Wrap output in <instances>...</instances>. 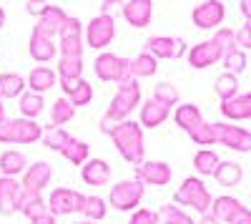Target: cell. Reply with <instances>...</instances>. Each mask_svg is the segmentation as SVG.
<instances>
[{
  "label": "cell",
  "mask_w": 251,
  "mask_h": 224,
  "mask_svg": "<svg viewBox=\"0 0 251 224\" xmlns=\"http://www.w3.org/2000/svg\"><path fill=\"white\" fill-rule=\"evenodd\" d=\"M55 219H58V217H53L50 212H43V214L33 217V219H30V224H55Z\"/></svg>",
  "instance_id": "49"
},
{
  "label": "cell",
  "mask_w": 251,
  "mask_h": 224,
  "mask_svg": "<svg viewBox=\"0 0 251 224\" xmlns=\"http://www.w3.org/2000/svg\"><path fill=\"white\" fill-rule=\"evenodd\" d=\"M141 106V86H138V78L128 81V84H123L118 86L113 101H111V106L106 109V113H103L100 118V134H111V129L116 124H121V121H126L131 116V111Z\"/></svg>",
  "instance_id": "2"
},
{
  "label": "cell",
  "mask_w": 251,
  "mask_h": 224,
  "mask_svg": "<svg viewBox=\"0 0 251 224\" xmlns=\"http://www.w3.org/2000/svg\"><path fill=\"white\" fill-rule=\"evenodd\" d=\"M214 88H216V96H219L221 101H231V98H236V96H239V76L228 73V71L221 73V76L216 78Z\"/></svg>",
  "instance_id": "37"
},
{
  "label": "cell",
  "mask_w": 251,
  "mask_h": 224,
  "mask_svg": "<svg viewBox=\"0 0 251 224\" xmlns=\"http://www.w3.org/2000/svg\"><path fill=\"white\" fill-rule=\"evenodd\" d=\"M158 71V58H153L151 53H141L136 58H131V73L133 78H151Z\"/></svg>",
  "instance_id": "33"
},
{
  "label": "cell",
  "mask_w": 251,
  "mask_h": 224,
  "mask_svg": "<svg viewBox=\"0 0 251 224\" xmlns=\"http://www.w3.org/2000/svg\"><path fill=\"white\" fill-rule=\"evenodd\" d=\"M174 204L191 207L199 214H208L211 212V204H214V196H211V192H208V187L203 184V179L186 176L181 181V187L176 189V194H174Z\"/></svg>",
  "instance_id": "3"
},
{
  "label": "cell",
  "mask_w": 251,
  "mask_h": 224,
  "mask_svg": "<svg viewBox=\"0 0 251 224\" xmlns=\"http://www.w3.org/2000/svg\"><path fill=\"white\" fill-rule=\"evenodd\" d=\"M43 109H46V101L40 93L28 91V93L20 96V113H23V118H38L43 113Z\"/></svg>",
  "instance_id": "38"
},
{
  "label": "cell",
  "mask_w": 251,
  "mask_h": 224,
  "mask_svg": "<svg viewBox=\"0 0 251 224\" xmlns=\"http://www.w3.org/2000/svg\"><path fill=\"white\" fill-rule=\"evenodd\" d=\"M158 217H161L163 224H196L191 217H188L181 207H176V204H166V207L158 212Z\"/></svg>",
  "instance_id": "42"
},
{
  "label": "cell",
  "mask_w": 251,
  "mask_h": 224,
  "mask_svg": "<svg viewBox=\"0 0 251 224\" xmlns=\"http://www.w3.org/2000/svg\"><path fill=\"white\" fill-rule=\"evenodd\" d=\"M28 81L18 73H0V98H20L25 93Z\"/></svg>",
  "instance_id": "30"
},
{
  "label": "cell",
  "mask_w": 251,
  "mask_h": 224,
  "mask_svg": "<svg viewBox=\"0 0 251 224\" xmlns=\"http://www.w3.org/2000/svg\"><path fill=\"white\" fill-rule=\"evenodd\" d=\"M55 86V71L53 68H48V66H35L33 71H30V76H28V88L33 91V93H40L43 96L48 88H53Z\"/></svg>",
  "instance_id": "27"
},
{
  "label": "cell",
  "mask_w": 251,
  "mask_h": 224,
  "mask_svg": "<svg viewBox=\"0 0 251 224\" xmlns=\"http://www.w3.org/2000/svg\"><path fill=\"white\" fill-rule=\"evenodd\" d=\"M43 126L35 118H13V144L15 146H25V144H35L43 139Z\"/></svg>",
  "instance_id": "18"
},
{
  "label": "cell",
  "mask_w": 251,
  "mask_h": 224,
  "mask_svg": "<svg viewBox=\"0 0 251 224\" xmlns=\"http://www.w3.org/2000/svg\"><path fill=\"white\" fill-rule=\"evenodd\" d=\"M68 15H66V10L63 8H58V5H50L48 8V13L43 15L35 23V33H43V35H48V38H53V35H58V30H60V26H63V20H66Z\"/></svg>",
  "instance_id": "25"
},
{
  "label": "cell",
  "mask_w": 251,
  "mask_h": 224,
  "mask_svg": "<svg viewBox=\"0 0 251 224\" xmlns=\"http://www.w3.org/2000/svg\"><path fill=\"white\" fill-rule=\"evenodd\" d=\"M71 139H73V136H71L66 129H60V126H48V129L43 131V139H40V141L46 144V149L60 154L63 149L68 146V141H71Z\"/></svg>",
  "instance_id": "35"
},
{
  "label": "cell",
  "mask_w": 251,
  "mask_h": 224,
  "mask_svg": "<svg viewBox=\"0 0 251 224\" xmlns=\"http://www.w3.org/2000/svg\"><path fill=\"white\" fill-rule=\"evenodd\" d=\"M153 15V0H126L123 3V18L133 28H146Z\"/></svg>",
  "instance_id": "15"
},
{
  "label": "cell",
  "mask_w": 251,
  "mask_h": 224,
  "mask_svg": "<svg viewBox=\"0 0 251 224\" xmlns=\"http://www.w3.org/2000/svg\"><path fill=\"white\" fill-rule=\"evenodd\" d=\"M239 8H241V15H244L246 20H251V0H241Z\"/></svg>",
  "instance_id": "50"
},
{
  "label": "cell",
  "mask_w": 251,
  "mask_h": 224,
  "mask_svg": "<svg viewBox=\"0 0 251 224\" xmlns=\"http://www.w3.org/2000/svg\"><path fill=\"white\" fill-rule=\"evenodd\" d=\"M219 164H221V159H219V154L211 151V149H201V151H196V156H194V169H196L199 176H214V171H216Z\"/></svg>",
  "instance_id": "31"
},
{
  "label": "cell",
  "mask_w": 251,
  "mask_h": 224,
  "mask_svg": "<svg viewBox=\"0 0 251 224\" xmlns=\"http://www.w3.org/2000/svg\"><path fill=\"white\" fill-rule=\"evenodd\" d=\"M73 116H75V106L71 104V98H68V96L55 98V104H53V109H50V121H53V126L68 124V121H73Z\"/></svg>",
  "instance_id": "36"
},
{
  "label": "cell",
  "mask_w": 251,
  "mask_h": 224,
  "mask_svg": "<svg viewBox=\"0 0 251 224\" xmlns=\"http://www.w3.org/2000/svg\"><path fill=\"white\" fill-rule=\"evenodd\" d=\"M111 141H113V146L116 151L128 161V164L138 167L146 161V141H143V126L138 124V121H131V118H126L121 121V124H116L111 129Z\"/></svg>",
  "instance_id": "1"
},
{
  "label": "cell",
  "mask_w": 251,
  "mask_h": 224,
  "mask_svg": "<svg viewBox=\"0 0 251 224\" xmlns=\"http://www.w3.org/2000/svg\"><path fill=\"white\" fill-rule=\"evenodd\" d=\"M75 224H98V222H88V219H83V222H75Z\"/></svg>",
  "instance_id": "56"
},
{
  "label": "cell",
  "mask_w": 251,
  "mask_h": 224,
  "mask_svg": "<svg viewBox=\"0 0 251 224\" xmlns=\"http://www.w3.org/2000/svg\"><path fill=\"white\" fill-rule=\"evenodd\" d=\"M249 199H251V194H249Z\"/></svg>",
  "instance_id": "57"
},
{
  "label": "cell",
  "mask_w": 251,
  "mask_h": 224,
  "mask_svg": "<svg viewBox=\"0 0 251 224\" xmlns=\"http://www.w3.org/2000/svg\"><path fill=\"white\" fill-rule=\"evenodd\" d=\"M249 212H251V209H246L236 196H228V194L216 196L214 204H211V214H214L221 224H236V222H239L244 214H249Z\"/></svg>",
  "instance_id": "14"
},
{
  "label": "cell",
  "mask_w": 251,
  "mask_h": 224,
  "mask_svg": "<svg viewBox=\"0 0 251 224\" xmlns=\"http://www.w3.org/2000/svg\"><path fill=\"white\" fill-rule=\"evenodd\" d=\"M48 212L53 217H68V214H78L86 207V194L68 189V187H55L48 194Z\"/></svg>",
  "instance_id": "7"
},
{
  "label": "cell",
  "mask_w": 251,
  "mask_h": 224,
  "mask_svg": "<svg viewBox=\"0 0 251 224\" xmlns=\"http://www.w3.org/2000/svg\"><path fill=\"white\" fill-rule=\"evenodd\" d=\"M153 98L158 101V104H163V106H178V88L176 86H171V84H156L153 86Z\"/></svg>",
  "instance_id": "41"
},
{
  "label": "cell",
  "mask_w": 251,
  "mask_h": 224,
  "mask_svg": "<svg viewBox=\"0 0 251 224\" xmlns=\"http://www.w3.org/2000/svg\"><path fill=\"white\" fill-rule=\"evenodd\" d=\"M214 179L221 187H239L244 179V169L236 164V161H221L214 171Z\"/></svg>",
  "instance_id": "29"
},
{
  "label": "cell",
  "mask_w": 251,
  "mask_h": 224,
  "mask_svg": "<svg viewBox=\"0 0 251 224\" xmlns=\"http://www.w3.org/2000/svg\"><path fill=\"white\" fill-rule=\"evenodd\" d=\"M60 154H63V159H66V161H71V164L83 167L91 159V146L86 144V141H80V139H71L68 146L63 149Z\"/></svg>",
  "instance_id": "32"
},
{
  "label": "cell",
  "mask_w": 251,
  "mask_h": 224,
  "mask_svg": "<svg viewBox=\"0 0 251 224\" xmlns=\"http://www.w3.org/2000/svg\"><path fill=\"white\" fill-rule=\"evenodd\" d=\"M3 26H5V10H3V5H0V30H3Z\"/></svg>",
  "instance_id": "54"
},
{
  "label": "cell",
  "mask_w": 251,
  "mask_h": 224,
  "mask_svg": "<svg viewBox=\"0 0 251 224\" xmlns=\"http://www.w3.org/2000/svg\"><path fill=\"white\" fill-rule=\"evenodd\" d=\"M63 93H66L71 98V104L78 109V106H88L91 101H93V86L88 84L86 78H80V81H58Z\"/></svg>",
  "instance_id": "21"
},
{
  "label": "cell",
  "mask_w": 251,
  "mask_h": 224,
  "mask_svg": "<svg viewBox=\"0 0 251 224\" xmlns=\"http://www.w3.org/2000/svg\"><path fill=\"white\" fill-rule=\"evenodd\" d=\"M146 194V184L138 179H123L116 187H111L108 194V204L116 212H136V207L141 204V199Z\"/></svg>",
  "instance_id": "5"
},
{
  "label": "cell",
  "mask_w": 251,
  "mask_h": 224,
  "mask_svg": "<svg viewBox=\"0 0 251 224\" xmlns=\"http://www.w3.org/2000/svg\"><path fill=\"white\" fill-rule=\"evenodd\" d=\"M5 116V106H3V98H0V118Z\"/></svg>",
  "instance_id": "55"
},
{
  "label": "cell",
  "mask_w": 251,
  "mask_h": 224,
  "mask_svg": "<svg viewBox=\"0 0 251 224\" xmlns=\"http://www.w3.org/2000/svg\"><path fill=\"white\" fill-rule=\"evenodd\" d=\"M169 116H171V109L169 106L158 104L156 98H149V101H143V104H141L138 124L143 129H158V126H163L166 121H169Z\"/></svg>",
  "instance_id": "17"
},
{
  "label": "cell",
  "mask_w": 251,
  "mask_h": 224,
  "mask_svg": "<svg viewBox=\"0 0 251 224\" xmlns=\"http://www.w3.org/2000/svg\"><path fill=\"white\" fill-rule=\"evenodd\" d=\"M116 3H126V0H103V13H108V8Z\"/></svg>",
  "instance_id": "52"
},
{
  "label": "cell",
  "mask_w": 251,
  "mask_h": 224,
  "mask_svg": "<svg viewBox=\"0 0 251 224\" xmlns=\"http://www.w3.org/2000/svg\"><path fill=\"white\" fill-rule=\"evenodd\" d=\"M196 224H221V222H219V219H216L211 212H208V214H201V219H199Z\"/></svg>",
  "instance_id": "51"
},
{
  "label": "cell",
  "mask_w": 251,
  "mask_h": 224,
  "mask_svg": "<svg viewBox=\"0 0 251 224\" xmlns=\"http://www.w3.org/2000/svg\"><path fill=\"white\" fill-rule=\"evenodd\" d=\"M236 224H251V212H249V214H244V217H241Z\"/></svg>",
  "instance_id": "53"
},
{
  "label": "cell",
  "mask_w": 251,
  "mask_h": 224,
  "mask_svg": "<svg viewBox=\"0 0 251 224\" xmlns=\"http://www.w3.org/2000/svg\"><path fill=\"white\" fill-rule=\"evenodd\" d=\"M83 78V58H58V81H80Z\"/></svg>",
  "instance_id": "34"
},
{
  "label": "cell",
  "mask_w": 251,
  "mask_h": 224,
  "mask_svg": "<svg viewBox=\"0 0 251 224\" xmlns=\"http://www.w3.org/2000/svg\"><path fill=\"white\" fill-rule=\"evenodd\" d=\"M221 58H224V51L214 38L201 40V43L188 48V66L191 68H208V66L219 63Z\"/></svg>",
  "instance_id": "13"
},
{
  "label": "cell",
  "mask_w": 251,
  "mask_h": 224,
  "mask_svg": "<svg viewBox=\"0 0 251 224\" xmlns=\"http://www.w3.org/2000/svg\"><path fill=\"white\" fill-rule=\"evenodd\" d=\"M236 46L244 51V48H251V20H246V23L236 30Z\"/></svg>",
  "instance_id": "46"
},
{
  "label": "cell",
  "mask_w": 251,
  "mask_h": 224,
  "mask_svg": "<svg viewBox=\"0 0 251 224\" xmlns=\"http://www.w3.org/2000/svg\"><path fill=\"white\" fill-rule=\"evenodd\" d=\"M216 129V144L239 151V154H249L251 151V131L234 126V124H214Z\"/></svg>",
  "instance_id": "9"
},
{
  "label": "cell",
  "mask_w": 251,
  "mask_h": 224,
  "mask_svg": "<svg viewBox=\"0 0 251 224\" xmlns=\"http://www.w3.org/2000/svg\"><path fill=\"white\" fill-rule=\"evenodd\" d=\"M83 33H86V26L78 18L68 15L58 30V53L68 58H83V48H86Z\"/></svg>",
  "instance_id": "6"
},
{
  "label": "cell",
  "mask_w": 251,
  "mask_h": 224,
  "mask_svg": "<svg viewBox=\"0 0 251 224\" xmlns=\"http://www.w3.org/2000/svg\"><path fill=\"white\" fill-rule=\"evenodd\" d=\"M83 35H86V46L88 48H93V51L108 48L113 43V38H116V20H113V15L100 13V15L91 18Z\"/></svg>",
  "instance_id": "8"
},
{
  "label": "cell",
  "mask_w": 251,
  "mask_h": 224,
  "mask_svg": "<svg viewBox=\"0 0 251 224\" xmlns=\"http://www.w3.org/2000/svg\"><path fill=\"white\" fill-rule=\"evenodd\" d=\"M28 51H30V56H33V60H38V63H48V60H53L55 58V51H58V46L53 43V38H48V35H43V33H30V46H28Z\"/></svg>",
  "instance_id": "24"
},
{
  "label": "cell",
  "mask_w": 251,
  "mask_h": 224,
  "mask_svg": "<svg viewBox=\"0 0 251 224\" xmlns=\"http://www.w3.org/2000/svg\"><path fill=\"white\" fill-rule=\"evenodd\" d=\"M214 40L221 46L224 56H226L228 51L239 48V46H236V30H231V28H219V30H216V35H214Z\"/></svg>",
  "instance_id": "44"
},
{
  "label": "cell",
  "mask_w": 251,
  "mask_h": 224,
  "mask_svg": "<svg viewBox=\"0 0 251 224\" xmlns=\"http://www.w3.org/2000/svg\"><path fill=\"white\" fill-rule=\"evenodd\" d=\"M80 214L86 217L88 222H103L106 214H108V201L96 196V194H91V196H86V207H83Z\"/></svg>",
  "instance_id": "39"
},
{
  "label": "cell",
  "mask_w": 251,
  "mask_h": 224,
  "mask_svg": "<svg viewBox=\"0 0 251 224\" xmlns=\"http://www.w3.org/2000/svg\"><path fill=\"white\" fill-rule=\"evenodd\" d=\"M188 136H191V141L196 146H211V144H216V129H214V124H206V121H201L196 129L188 131Z\"/></svg>",
  "instance_id": "40"
},
{
  "label": "cell",
  "mask_w": 251,
  "mask_h": 224,
  "mask_svg": "<svg viewBox=\"0 0 251 224\" xmlns=\"http://www.w3.org/2000/svg\"><path fill=\"white\" fill-rule=\"evenodd\" d=\"M50 176H53V169H50V164L48 161H35V164H30L28 169H25V174H23V189L25 192H43L48 184H50Z\"/></svg>",
  "instance_id": "16"
},
{
  "label": "cell",
  "mask_w": 251,
  "mask_h": 224,
  "mask_svg": "<svg viewBox=\"0 0 251 224\" xmlns=\"http://www.w3.org/2000/svg\"><path fill=\"white\" fill-rule=\"evenodd\" d=\"M23 194V184L18 179L0 176V214L8 217L18 212V199Z\"/></svg>",
  "instance_id": "19"
},
{
  "label": "cell",
  "mask_w": 251,
  "mask_h": 224,
  "mask_svg": "<svg viewBox=\"0 0 251 224\" xmlns=\"http://www.w3.org/2000/svg\"><path fill=\"white\" fill-rule=\"evenodd\" d=\"M0 144H13V118H0Z\"/></svg>",
  "instance_id": "48"
},
{
  "label": "cell",
  "mask_w": 251,
  "mask_h": 224,
  "mask_svg": "<svg viewBox=\"0 0 251 224\" xmlns=\"http://www.w3.org/2000/svg\"><path fill=\"white\" fill-rule=\"evenodd\" d=\"M18 212L23 217H28V219H33L38 214L48 212V201L40 196L38 192H25L23 189V194H20V199H18Z\"/></svg>",
  "instance_id": "26"
},
{
  "label": "cell",
  "mask_w": 251,
  "mask_h": 224,
  "mask_svg": "<svg viewBox=\"0 0 251 224\" xmlns=\"http://www.w3.org/2000/svg\"><path fill=\"white\" fill-rule=\"evenodd\" d=\"M48 8H50V5L46 3V0H28V3H25V10H28L33 18H38V20L48 13Z\"/></svg>",
  "instance_id": "47"
},
{
  "label": "cell",
  "mask_w": 251,
  "mask_h": 224,
  "mask_svg": "<svg viewBox=\"0 0 251 224\" xmlns=\"http://www.w3.org/2000/svg\"><path fill=\"white\" fill-rule=\"evenodd\" d=\"M93 71L100 81H108V84H128L133 81V73H131V58H121L116 53H100L96 60H93Z\"/></svg>",
  "instance_id": "4"
},
{
  "label": "cell",
  "mask_w": 251,
  "mask_h": 224,
  "mask_svg": "<svg viewBox=\"0 0 251 224\" xmlns=\"http://www.w3.org/2000/svg\"><path fill=\"white\" fill-rule=\"evenodd\" d=\"M146 53H151L158 60H178L186 53V40L171 35H153L146 40Z\"/></svg>",
  "instance_id": "10"
},
{
  "label": "cell",
  "mask_w": 251,
  "mask_h": 224,
  "mask_svg": "<svg viewBox=\"0 0 251 224\" xmlns=\"http://www.w3.org/2000/svg\"><path fill=\"white\" fill-rule=\"evenodd\" d=\"M133 171H136L133 179L143 181L146 187H166L174 179V171L166 161H143V164L133 167Z\"/></svg>",
  "instance_id": "12"
},
{
  "label": "cell",
  "mask_w": 251,
  "mask_h": 224,
  "mask_svg": "<svg viewBox=\"0 0 251 224\" xmlns=\"http://www.w3.org/2000/svg\"><path fill=\"white\" fill-rule=\"evenodd\" d=\"M224 68L228 71V73H234V76H239L244 68H246V53L241 51V48H234V51H228L224 58Z\"/></svg>",
  "instance_id": "43"
},
{
  "label": "cell",
  "mask_w": 251,
  "mask_h": 224,
  "mask_svg": "<svg viewBox=\"0 0 251 224\" xmlns=\"http://www.w3.org/2000/svg\"><path fill=\"white\" fill-rule=\"evenodd\" d=\"M226 18V5L221 0H203L201 5L194 8L191 13V20L194 26L201 28V30H211V28H219Z\"/></svg>",
  "instance_id": "11"
},
{
  "label": "cell",
  "mask_w": 251,
  "mask_h": 224,
  "mask_svg": "<svg viewBox=\"0 0 251 224\" xmlns=\"http://www.w3.org/2000/svg\"><path fill=\"white\" fill-rule=\"evenodd\" d=\"M174 121H176L178 129H183V131L188 134L191 129H196V126L201 124L203 116H201V109H199L196 104H181V106H176Z\"/></svg>",
  "instance_id": "28"
},
{
  "label": "cell",
  "mask_w": 251,
  "mask_h": 224,
  "mask_svg": "<svg viewBox=\"0 0 251 224\" xmlns=\"http://www.w3.org/2000/svg\"><path fill=\"white\" fill-rule=\"evenodd\" d=\"M158 222H161V217L153 209H136L128 219V224H158Z\"/></svg>",
  "instance_id": "45"
},
{
  "label": "cell",
  "mask_w": 251,
  "mask_h": 224,
  "mask_svg": "<svg viewBox=\"0 0 251 224\" xmlns=\"http://www.w3.org/2000/svg\"><path fill=\"white\" fill-rule=\"evenodd\" d=\"M28 159L23 151H18V149H8L0 154V176H10V179H18L20 174H25L28 169Z\"/></svg>",
  "instance_id": "23"
},
{
  "label": "cell",
  "mask_w": 251,
  "mask_h": 224,
  "mask_svg": "<svg viewBox=\"0 0 251 224\" xmlns=\"http://www.w3.org/2000/svg\"><path fill=\"white\" fill-rule=\"evenodd\" d=\"M221 113L228 121H251V91L239 93L231 101H221Z\"/></svg>",
  "instance_id": "22"
},
{
  "label": "cell",
  "mask_w": 251,
  "mask_h": 224,
  "mask_svg": "<svg viewBox=\"0 0 251 224\" xmlns=\"http://www.w3.org/2000/svg\"><path fill=\"white\" fill-rule=\"evenodd\" d=\"M80 176L88 187H106L111 181V167H108V161H103V159H88L86 164L80 167Z\"/></svg>",
  "instance_id": "20"
}]
</instances>
